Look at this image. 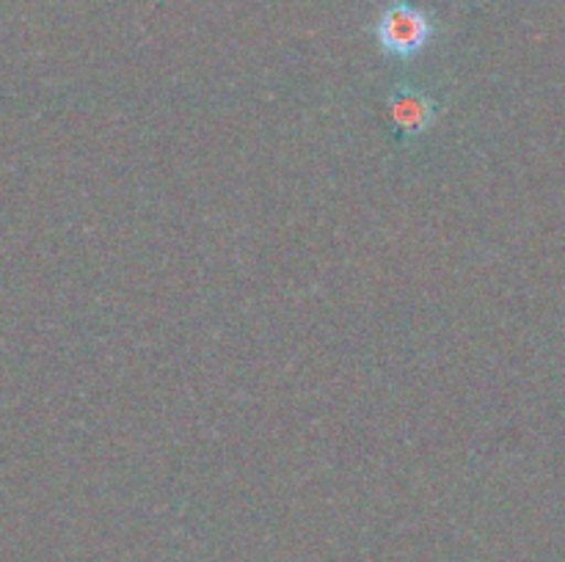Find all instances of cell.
I'll use <instances>...</instances> for the list:
<instances>
[{
	"mask_svg": "<svg viewBox=\"0 0 565 562\" xmlns=\"http://www.w3.org/2000/svg\"><path fill=\"white\" fill-rule=\"evenodd\" d=\"M436 25L428 11L408 0H392L375 20V42L392 58H414L434 39Z\"/></svg>",
	"mask_w": 565,
	"mask_h": 562,
	"instance_id": "1",
	"label": "cell"
},
{
	"mask_svg": "<svg viewBox=\"0 0 565 562\" xmlns=\"http://www.w3.org/2000/svg\"><path fill=\"white\" fill-rule=\"evenodd\" d=\"M390 116L397 125V130L406 136H423L430 130L439 110L428 94L417 91V88H397L390 97Z\"/></svg>",
	"mask_w": 565,
	"mask_h": 562,
	"instance_id": "2",
	"label": "cell"
}]
</instances>
